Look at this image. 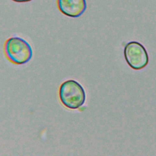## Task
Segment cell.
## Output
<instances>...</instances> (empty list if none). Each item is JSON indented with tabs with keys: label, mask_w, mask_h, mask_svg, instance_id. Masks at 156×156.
Returning <instances> with one entry per match:
<instances>
[{
	"label": "cell",
	"mask_w": 156,
	"mask_h": 156,
	"mask_svg": "<svg viewBox=\"0 0 156 156\" xmlns=\"http://www.w3.org/2000/svg\"><path fill=\"white\" fill-rule=\"evenodd\" d=\"M125 60L129 66L135 70L145 68L149 63V56L145 48L138 41H130L124 49Z\"/></svg>",
	"instance_id": "3"
},
{
	"label": "cell",
	"mask_w": 156,
	"mask_h": 156,
	"mask_svg": "<svg viewBox=\"0 0 156 156\" xmlns=\"http://www.w3.org/2000/svg\"><path fill=\"white\" fill-rule=\"evenodd\" d=\"M58 10L66 16L77 18L82 15L87 9L85 0H57Z\"/></svg>",
	"instance_id": "4"
},
{
	"label": "cell",
	"mask_w": 156,
	"mask_h": 156,
	"mask_svg": "<svg viewBox=\"0 0 156 156\" xmlns=\"http://www.w3.org/2000/svg\"><path fill=\"white\" fill-rule=\"evenodd\" d=\"M59 98L64 106L76 110L85 103L86 94L83 87L78 82L68 80L63 82L60 87Z\"/></svg>",
	"instance_id": "1"
},
{
	"label": "cell",
	"mask_w": 156,
	"mask_h": 156,
	"mask_svg": "<svg viewBox=\"0 0 156 156\" xmlns=\"http://www.w3.org/2000/svg\"><path fill=\"white\" fill-rule=\"evenodd\" d=\"M12 1L17 2H29L32 0H12Z\"/></svg>",
	"instance_id": "5"
},
{
	"label": "cell",
	"mask_w": 156,
	"mask_h": 156,
	"mask_svg": "<svg viewBox=\"0 0 156 156\" xmlns=\"http://www.w3.org/2000/svg\"><path fill=\"white\" fill-rule=\"evenodd\" d=\"M4 50L9 60L16 65L27 63L33 55V51L29 43L18 37L7 39L4 45Z\"/></svg>",
	"instance_id": "2"
}]
</instances>
